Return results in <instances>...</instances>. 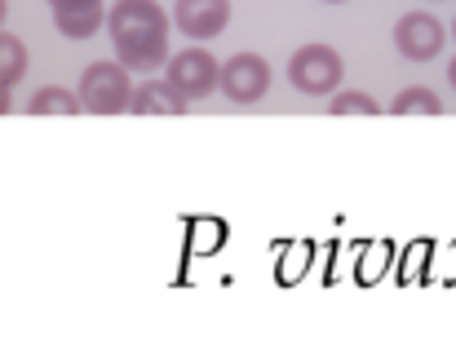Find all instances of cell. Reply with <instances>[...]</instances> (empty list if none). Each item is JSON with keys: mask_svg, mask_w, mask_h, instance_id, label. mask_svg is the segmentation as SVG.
I'll use <instances>...</instances> for the list:
<instances>
[{"mask_svg": "<svg viewBox=\"0 0 456 345\" xmlns=\"http://www.w3.org/2000/svg\"><path fill=\"white\" fill-rule=\"evenodd\" d=\"M111 44H116V62L125 71H159L168 62V18L155 0H120L107 18Z\"/></svg>", "mask_w": 456, "mask_h": 345, "instance_id": "cell-1", "label": "cell"}, {"mask_svg": "<svg viewBox=\"0 0 456 345\" xmlns=\"http://www.w3.org/2000/svg\"><path fill=\"white\" fill-rule=\"evenodd\" d=\"M80 111H94V116H120L129 111V98H134V80L120 62H94L85 67L80 76Z\"/></svg>", "mask_w": 456, "mask_h": 345, "instance_id": "cell-2", "label": "cell"}, {"mask_svg": "<svg viewBox=\"0 0 456 345\" xmlns=\"http://www.w3.org/2000/svg\"><path fill=\"white\" fill-rule=\"evenodd\" d=\"M289 80L297 93H310V98H328L337 93V84L346 80V62L332 44H305L293 53L289 62Z\"/></svg>", "mask_w": 456, "mask_h": 345, "instance_id": "cell-3", "label": "cell"}, {"mask_svg": "<svg viewBox=\"0 0 456 345\" xmlns=\"http://www.w3.org/2000/svg\"><path fill=\"white\" fill-rule=\"evenodd\" d=\"M217 89L235 102V107H253L266 98L271 89V67L262 53H235L226 62H217Z\"/></svg>", "mask_w": 456, "mask_h": 345, "instance_id": "cell-4", "label": "cell"}, {"mask_svg": "<svg viewBox=\"0 0 456 345\" xmlns=\"http://www.w3.org/2000/svg\"><path fill=\"white\" fill-rule=\"evenodd\" d=\"M164 80L186 98V102H200L217 89V58L208 49H182V53H168L164 62Z\"/></svg>", "mask_w": 456, "mask_h": 345, "instance_id": "cell-5", "label": "cell"}, {"mask_svg": "<svg viewBox=\"0 0 456 345\" xmlns=\"http://www.w3.org/2000/svg\"><path fill=\"white\" fill-rule=\"evenodd\" d=\"M444 22L435 18V13H426V9H412V13H403L399 22H395V49L403 53V58H412V62H430V58H439V49H444Z\"/></svg>", "mask_w": 456, "mask_h": 345, "instance_id": "cell-6", "label": "cell"}, {"mask_svg": "<svg viewBox=\"0 0 456 345\" xmlns=\"http://www.w3.org/2000/svg\"><path fill=\"white\" fill-rule=\"evenodd\" d=\"M173 22L186 40H213L231 22V0H173Z\"/></svg>", "mask_w": 456, "mask_h": 345, "instance_id": "cell-7", "label": "cell"}, {"mask_svg": "<svg viewBox=\"0 0 456 345\" xmlns=\"http://www.w3.org/2000/svg\"><path fill=\"white\" fill-rule=\"evenodd\" d=\"M129 111L134 116H182L186 111V98L168 84V80H142L129 98Z\"/></svg>", "mask_w": 456, "mask_h": 345, "instance_id": "cell-8", "label": "cell"}, {"mask_svg": "<svg viewBox=\"0 0 456 345\" xmlns=\"http://www.w3.org/2000/svg\"><path fill=\"white\" fill-rule=\"evenodd\" d=\"M107 9L102 0H85V4H53V22L67 40H89L98 27H102Z\"/></svg>", "mask_w": 456, "mask_h": 345, "instance_id": "cell-9", "label": "cell"}, {"mask_svg": "<svg viewBox=\"0 0 456 345\" xmlns=\"http://www.w3.org/2000/svg\"><path fill=\"white\" fill-rule=\"evenodd\" d=\"M27 111H31V116H80V98H76L71 89L45 84V89H36V93H31Z\"/></svg>", "mask_w": 456, "mask_h": 345, "instance_id": "cell-10", "label": "cell"}, {"mask_svg": "<svg viewBox=\"0 0 456 345\" xmlns=\"http://www.w3.org/2000/svg\"><path fill=\"white\" fill-rule=\"evenodd\" d=\"M390 116H444V98L426 84H412L390 102Z\"/></svg>", "mask_w": 456, "mask_h": 345, "instance_id": "cell-11", "label": "cell"}, {"mask_svg": "<svg viewBox=\"0 0 456 345\" xmlns=\"http://www.w3.org/2000/svg\"><path fill=\"white\" fill-rule=\"evenodd\" d=\"M27 76V44L9 31H0V84H18Z\"/></svg>", "mask_w": 456, "mask_h": 345, "instance_id": "cell-12", "label": "cell"}, {"mask_svg": "<svg viewBox=\"0 0 456 345\" xmlns=\"http://www.w3.org/2000/svg\"><path fill=\"white\" fill-rule=\"evenodd\" d=\"M328 111H332V116H377L381 107H377L368 93H359V89H346V93H332Z\"/></svg>", "mask_w": 456, "mask_h": 345, "instance_id": "cell-13", "label": "cell"}, {"mask_svg": "<svg viewBox=\"0 0 456 345\" xmlns=\"http://www.w3.org/2000/svg\"><path fill=\"white\" fill-rule=\"evenodd\" d=\"M9 107H13V102H9V84H0V116H4Z\"/></svg>", "mask_w": 456, "mask_h": 345, "instance_id": "cell-14", "label": "cell"}, {"mask_svg": "<svg viewBox=\"0 0 456 345\" xmlns=\"http://www.w3.org/2000/svg\"><path fill=\"white\" fill-rule=\"evenodd\" d=\"M448 80H452V89H456V58H452V67H448Z\"/></svg>", "mask_w": 456, "mask_h": 345, "instance_id": "cell-15", "label": "cell"}, {"mask_svg": "<svg viewBox=\"0 0 456 345\" xmlns=\"http://www.w3.org/2000/svg\"><path fill=\"white\" fill-rule=\"evenodd\" d=\"M4 13H9V0H0V22H4Z\"/></svg>", "mask_w": 456, "mask_h": 345, "instance_id": "cell-16", "label": "cell"}, {"mask_svg": "<svg viewBox=\"0 0 456 345\" xmlns=\"http://www.w3.org/2000/svg\"><path fill=\"white\" fill-rule=\"evenodd\" d=\"M49 4H85V0H49Z\"/></svg>", "mask_w": 456, "mask_h": 345, "instance_id": "cell-17", "label": "cell"}, {"mask_svg": "<svg viewBox=\"0 0 456 345\" xmlns=\"http://www.w3.org/2000/svg\"><path fill=\"white\" fill-rule=\"evenodd\" d=\"M452 40H456V18H452Z\"/></svg>", "mask_w": 456, "mask_h": 345, "instance_id": "cell-18", "label": "cell"}, {"mask_svg": "<svg viewBox=\"0 0 456 345\" xmlns=\"http://www.w3.org/2000/svg\"><path fill=\"white\" fill-rule=\"evenodd\" d=\"M323 4H341V0H323Z\"/></svg>", "mask_w": 456, "mask_h": 345, "instance_id": "cell-19", "label": "cell"}]
</instances>
